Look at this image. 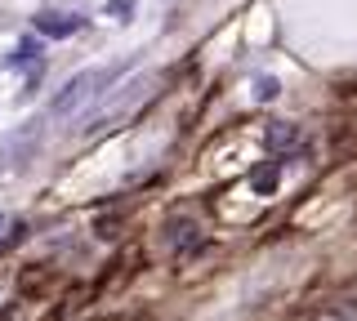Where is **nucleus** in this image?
I'll return each instance as SVG.
<instances>
[{"instance_id":"11","label":"nucleus","mask_w":357,"mask_h":321,"mask_svg":"<svg viewBox=\"0 0 357 321\" xmlns=\"http://www.w3.org/2000/svg\"><path fill=\"white\" fill-rule=\"evenodd\" d=\"M0 228H5V219H0Z\"/></svg>"},{"instance_id":"5","label":"nucleus","mask_w":357,"mask_h":321,"mask_svg":"<svg viewBox=\"0 0 357 321\" xmlns=\"http://www.w3.org/2000/svg\"><path fill=\"white\" fill-rule=\"evenodd\" d=\"M277 179H282V161H264L259 170H250V192L255 196H268L277 187Z\"/></svg>"},{"instance_id":"8","label":"nucleus","mask_w":357,"mask_h":321,"mask_svg":"<svg viewBox=\"0 0 357 321\" xmlns=\"http://www.w3.org/2000/svg\"><path fill=\"white\" fill-rule=\"evenodd\" d=\"M36 54H40V45H36V40H22V45L14 49V58H9V63H31Z\"/></svg>"},{"instance_id":"2","label":"nucleus","mask_w":357,"mask_h":321,"mask_svg":"<svg viewBox=\"0 0 357 321\" xmlns=\"http://www.w3.org/2000/svg\"><path fill=\"white\" fill-rule=\"evenodd\" d=\"M40 134H45L40 120H27V125L14 130V134L0 139V174H5V170H22V165L36 157V152H40Z\"/></svg>"},{"instance_id":"3","label":"nucleus","mask_w":357,"mask_h":321,"mask_svg":"<svg viewBox=\"0 0 357 321\" xmlns=\"http://www.w3.org/2000/svg\"><path fill=\"white\" fill-rule=\"evenodd\" d=\"M148 90H152V76H139V81H130L126 90L112 98V103H103L94 116H89V125H85V130H107L112 120H121L126 112H134V107H139L143 98H148Z\"/></svg>"},{"instance_id":"4","label":"nucleus","mask_w":357,"mask_h":321,"mask_svg":"<svg viewBox=\"0 0 357 321\" xmlns=\"http://www.w3.org/2000/svg\"><path fill=\"white\" fill-rule=\"evenodd\" d=\"M36 31L63 40V36H72V31H81V18H76V14H59V9H40V14H36Z\"/></svg>"},{"instance_id":"7","label":"nucleus","mask_w":357,"mask_h":321,"mask_svg":"<svg viewBox=\"0 0 357 321\" xmlns=\"http://www.w3.org/2000/svg\"><path fill=\"white\" fill-rule=\"evenodd\" d=\"M295 139H299V130H295V125H286V120H273V125H268V148H273V152L290 148Z\"/></svg>"},{"instance_id":"1","label":"nucleus","mask_w":357,"mask_h":321,"mask_svg":"<svg viewBox=\"0 0 357 321\" xmlns=\"http://www.w3.org/2000/svg\"><path fill=\"white\" fill-rule=\"evenodd\" d=\"M126 72V63H116V68H89V72H76L72 81L63 85L59 94H54V103H50V116H59V120H67V116H76L81 107H89V103H98L103 98V90L116 76Z\"/></svg>"},{"instance_id":"10","label":"nucleus","mask_w":357,"mask_h":321,"mask_svg":"<svg viewBox=\"0 0 357 321\" xmlns=\"http://www.w3.org/2000/svg\"><path fill=\"white\" fill-rule=\"evenodd\" d=\"M255 94H259L264 103H268V98H277V81H273V76H264V81L255 85Z\"/></svg>"},{"instance_id":"6","label":"nucleus","mask_w":357,"mask_h":321,"mask_svg":"<svg viewBox=\"0 0 357 321\" xmlns=\"http://www.w3.org/2000/svg\"><path fill=\"white\" fill-rule=\"evenodd\" d=\"M165 232H170V250H192L197 246V224L192 219H174Z\"/></svg>"},{"instance_id":"9","label":"nucleus","mask_w":357,"mask_h":321,"mask_svg":"<svg viewBox=\"0 0 357 321\" xmlns=\"http://www.w3.org/2000/svg\"><path fill=\"white\" fill-rule=\"evenodd\" d=\"M130 9H134V0H107V14L112 18H130Z\"/></svg>"}]
</instances>
